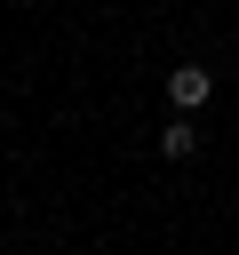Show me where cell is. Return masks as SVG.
Returning <instances> with one entry per match:
<instances>
[{"instance_id": "1", "label": "cell", "mask_w": 239, "mask_h": 255, "mask_svg": "<svg viewBox=\"0 0 239 255\" xmlns=\"http://www.w3.org/2000/svg\"><path fill=\"white\" fill-rule=\"evenodd\" d=\"M207 96H215V72H207V64H175V72H167V104H175V112H199Z\"/></svg>"}, {"instance_id": "2", "label": "cell", "mask_w": 239, "mask_h": 255, "mask_svg": "<svg viewBox=\"0 0 239 255\" xmlns=\"http://www.w3.org/2000/svg\"><path fill=\"white\" fill-rule=\"evenodd\" d=\"M191 151H199V128H191V112H183V120L159 128V159H191Z\"/></svg>"}]
</instances>
